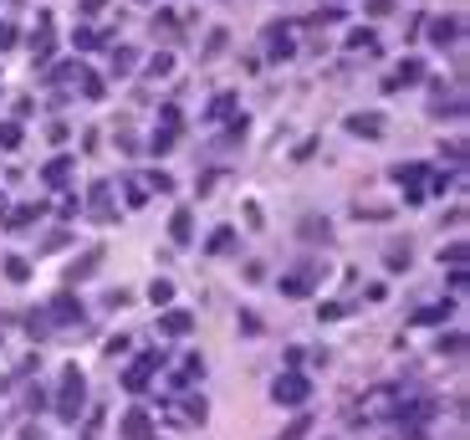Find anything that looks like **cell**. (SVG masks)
<instances>
[{"label": "cell", "mask_w": 470, "mask_h": 440, "mask_svg": "<svg viewBox=\"0 0 470 440\" xmlns=\"http://www.w3.org/2000/svg\"><path fill=\"white\" fill-rule=\"evenodd\" d=\"M302 394H307L302 379H276V399H302Z\"/></svg>", "instance_id": "1"}, {"label": "cell", "mask_w": 470, "mask_h": 440, "mask_svg": "<svg viewBox=\"0 0 470 440\" xmlns=\"http://www.w3.org/2000/svg\"><path fill=\"white\" fill-rule=\"evenodd\" d=\"M164 333H189V313H169L164 318Z\"/></svg>", "instance_id": "2"}, {"label": "cell", "mask_w": 470, "mask_h": 440, "mask_svg": "<svg viewBox=\"0 0 470 440\" xmlns=\"http://www.w3.org/2000/svg\"><path fill=\"white\" fill-rule=\"evenodd\" d=\"M174 241H189V210L174 215Z\"/></svg>", "instance_id": "3"}, {"label": "cell", "mask_w": 470, "mask_h": 440, "mask_svg": "<svg viewBox=\"0 0 470 440\" xmlns=\"http://www.w3.org/2000/svg\"><path fill=\"white\" fill-rule=\"evenodd\" d=\"M230 241H235V236H230V230H215V241H210V251H230Z\"/></svg>", "instance_id": "4"}]
</instances>
